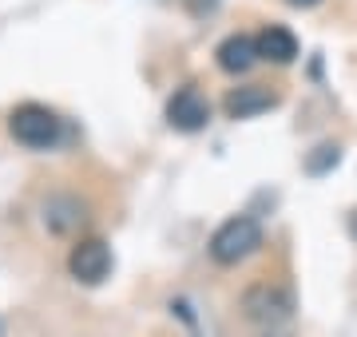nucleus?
Wrapping results in <instances>:
<instances>
[{"label": "nucleus", "instance_id": "nucleus-7", "mask_svg": "<svg viewBox=\"0 0 357 337\" xmlns=\"http://www.w3.org/2000/svg\"><path fill=\"white\" fill-rule=\"evenodd\" d=\"M215 60H218V68H222V72H230V76H243V72H250V68L258 64V44H255V36H243V32L227 36V40L215 48Z\"/></svg>", "mask_w": 357, "mask_h": 337}, {"label": "nucleus", "instance_id": "nucleus-10", "mask_svg": "<svg viewBox=\"0 0 357 337\" xmlns=\"http://www.w3.org/2000/svg\"><path fill=\"white\" fill-rule=\"evenodd\" d=\"M337 159H342V151H337L333 143H321V147H318V155L310 159L306 167H310V175H321V171H326V167H333Z\"/></svg>", "mask_w": 357, "mask_h": 337}, {"label": "nucleus", "instance_id": "nucleus-2", "mask_svg": "<svg viewBox=\"0 0 357 337\" xmlns=\"http://www.w3.org/2000/svg\"><path fill=\"white\" fill-rule=\"evenodd\" d=\"M258 246H262V226H258V219H250V214H234V219H227L215 234H211V258H215L218 266H238V262L250 258Z\"/></svg>", "mask_w": 357, "mask_h": 337}, {"label": "nucleus", "instance_id": "nucleus-3", "mask_svg": "<svg viewBox=\"0 0 357 337\" xmlns=\"http://www.w3.org/2000/svg\"><path fill=\"white\" fill-rule=\"evenodd\" d=\"M243 313H246V322L274 329V325H282V322H290L294 318V298H290L286 285L258 282V285H250V290L243 294Z\"/></svg>", "mask_w": 357, "mask_h": 337}, {"label": "nucleus", "instance_id": "nucleus-5", "mask_svg": "<svg viewBox=\"0 0 357 337\" xmlns=\"http://www.w3.org/2000/svg\"><path fill=\"white\" fill-rule=\"evenodd\" d=\"M206 119H211V104H206V95L195 84L178 88L167 100V123L175 131H199V127H206Z\"/></svg>", "mask_w": 357, "mask_h": 337}, {"label": "nucleus", "instance_id": "nucleus-1", "mask_svg": "<svg viewBox=\"0 0 357 337\" xmlns=\"http://www.w3.org/2000/svg\"><path fill=\"white\" fill-rule=\"evenodd\" d=\"M8 131H13L16 143H24L32 151H48L56 143L64 139V123L60 116L44 104H20L13 107V116H8Z\"/></svg>", "mask_w": 357, "mask_h": 337}, {"label": "nucleus", "instance_id": "nucleus-12", "mask_svg": "<svg viewBox=\"0 0 357 337\" xmlns=\"http://www.w3.org/2000/svg\"><path fill=\"white\" fill-rule=\"evenodd\" d=\"M266 337H282V334H266Z\"/></svg>", "mask_w": 357, "mask_h": 337}, {"label": "nucleus", "instance_id": "nucleus-8", "mask_svg": "<svg viewBox=\"0 0 357 337\" xmlns=\"http://www.w3.org/2000/svg\"><path fill=\"white\" fill-rule=\"evenodd\" d=\"M255 44H258V60H270V64H294L298 60V36L282 24L262 28L255 36Z\"/></svg>", "mask_w": 357, "mask_h": 337}, {"label": "nucleus", "instance_id": "nucleus-6", "mask_svg": "<svg viewBox=\"0 0 357 337\" xmlns=\"http://www.w3.org/2000/svg\"><path fill=\"white\" fill-rule=\"evenodd\" d=\"M270 107H278V95L262 84H246V88H234L227 91V100H222V111L230 119H250V116H262Z\"/></svg>", "mask_w": 357, "mask_h": 337}, {"label": "nucleus", "instance_id": "nucleus-9", "mask_svg": "<svg viewBox=\"0 0 357 337\" xmlns=\"http://www.w3.org/2000/svg\"><path fill=\"white\" fill-rule=\"evenodd\" d=\"M44 222H48L56 234H68V230H76L79 222H84V207H79L76 198H52L48 207H44Z\"/></svg>", "mask_w": 357, "mask_h": 337}, {"label": "nucleus", "instance_id": "nucleus-11", "mask_svg": "<svg viewBox=\"0 0 357 337\" xmlns=\"http://www.w3.org/2000/svg\"><path fill=\"white\" fill-rule=\"evenodd\" d=\"M286 4H294V8H314V4H321V0H286Z\"/></svg>", "mask_w": 357, "mask_h": 337}, {"label": "nucleus", "instance_id": "nucleus-4", "mask_svg": "<svg viewBox=\"0 0 357 337\" xmlns=\"http://www.w3.org/2000/svg\"><path fill=\"white\" fill-rule=\"evenodd\" d=\"M68 274L84 285H100L112 274V246L103 238H79L68 254Z\"/></svg>", "mask_w": 357, "mask_h": 337}, {"label": "nucleus", "instance_id": "nucleus-13", "mask_svg": "<svg viewBox=\"0 0 357 337\" xmlns=\"http://www.w3.org/2000/svg\"><path fill=\"white\" fill-rule=\"evenodd\" d=\"M0 334H4V329H0Z\"/></svg>", "mask_w": 357, "mask_h": 337}]
</instances>
